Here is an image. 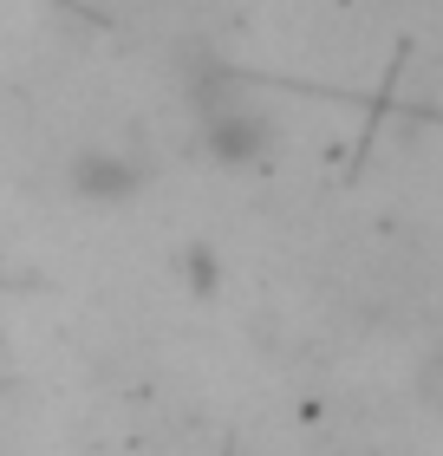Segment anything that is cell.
Instances as JSON below:
<instances>
[{
    "mask_svg": "<svg viewBox=\"0 0 443 456\" xmlns=\"http://www.w3.org/2000/svg\"><path fill=\"white\" fill-rule=\"evenodd\" d=\"M202 124H209V143H216L222 163H255L267 143V118L248 105V92L235 78H209L202 86Z\"/></svg>",
    "mask_w": 443,
    "mask_h": 456,
    "instance_id": "obj_1",
    "label": "cell"
},
{
    "mask_svg": "<svg viewBox=\"0 0 443 456\" xmlns=\"http://www.w3.org/2000/svg\"><path fill=\"white\" fill-rule=\"evenodd\" d=\"M72 183H78L86 196H131L137 183H144V170H137L131 157H78Z\"/></svg>",
    "mask_w": 443,
    "mask_h": 456,
    "instance_id": "obj_2",
    "label": "cell"
},
{
    "mask_svg": "<svg viewBox=\"0 0 443 456\" xmlns=\"http://www.w3.org/2000/svg\"><path fill=\"white\" fill-rule=\"evenodd\" d=\"M417 385H424V398H431V411L443 418V346L424 359V371H417Z\"/></svg>",
    "mask_w": 443,
    "mask_h": 456,
    "instance_id": "obj_3",
    "label": "cell"
}]
</instances>
